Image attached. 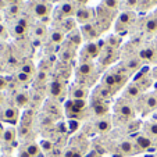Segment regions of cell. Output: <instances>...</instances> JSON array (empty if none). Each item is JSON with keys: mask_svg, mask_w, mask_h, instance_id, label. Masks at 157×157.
<instances>
[{"mask_svg": "<svg viewBox=\"0 0 157 157\" xmlns=\"http://www.w3.org/2000/svg\"><path fill=\"white\" fill-rule=\"evenodd\" d=\"M95 71V65H93V63L90 61H83L81 63V65L78 67V75L79 77H89V75L92 74V72Z\"/></svg>", "mask_w": 157, "mask_h": 157, "instance_id": "obj_10", "label": "cell"}, {"mask_svg": "<svg viewBox=\"0 0 157 157\" xmlns=\"http://www.w3.org/2000/svg\"><path fill=\"white\" fill-rule=\"evenodd\" d=\"M14 101H15V104H17L18 107H25L28 104V101H29V99H28L27 93L21 92V93H17V95H15Z\"/></svg>", "mask_w": 157, "mask_h": 157, "instance_id": "obj_19", "label": "cell"}, {"mask_svg": "<svg viewBox=\"0 0 157 157\" xmlns=\"http://www.w3.org/2000/svg\"><path fill=\"white\" fill-rule=\"evenodd\" d=\"M136 145H138V147L146 150V149H149L151 146V139L149 136H145V135H139L136 138Z\"/></svg>", "mask_w": 157, "mask_h": 157, "instance_id": "obj_15", "label": "cell"}, {"mask_svg": "<svg viewBox=\"0 0 157 157\" xmlns=\"http://www.w3.org/2000/svg\"><path fill=\"white\" fill-rule=\"evenodd\" d=\"M31 11H32V15H35L36 18H43L44 20V18L49 17V14H50L52 6L49 3H44V2H36V3L32 4Z\"/></svg>", "mask_w": 157, "mask_h": 157, "instance_id": "obj_2", "label": "cell"}, {"mask_svg": "<svg viewBox=\"0 0 157 157\" xmlns=\"http://www.w3.org/2000/svg\"><path fill=\"white\" fill-rule=\"evenodd\" d=\"M114 77H116V83L117 86H121L127 82V75H122L121 72H114Z\"/></svg>", "mask_w": 157, "mask_h": 157, "instance_id": "obj_35", "label": "cell"}, {"mask_svg": "<svg viewBox=\"0 0 157 157\" xmlns=\"http://www.w3.org/2000/svg\"><path fill=\"white\" fill-rule=\"evenodd\" d=\"M107 44H109V48L111 49H116L120 46V38H117V36H109V39H107Z\"/></svg>", "mask_w": 157, "mask_h": 157, "instance_id": "obj_33", "label": "cell"}, {"mask_svg": "<svg viewBox=\"0 0 157 157\" xmlns=\"http://www.w3.org/2000/svg\"><path fill=\"white\" fill-rule=\"evenodd\" d=\"M81 33H82V36L85 39H95V38H98L101 32L96 24L89 22V24H85L81 27Z\"/></svg>", "mask_w": 157, "mask_h": 157, "instance_id": "obj_4", "label": "cell"}, {"mask_svg": "<svg viewBox=\"0 0 157 157\" xmlns=\"http://www.w3.org/2000/svg\"><path fill=\"white\" fill-rule=\"evenodd\" d=\"M6 88H7V79L4 77H2V75H0V92H2V90H4Z\"/></svg>", "mask_w": 157, "mask_h": 157, "instance_id": "obj_41", "label": "cell"}, {"mask_svg": "<svg viewBox=\"0 0 157 157\" xmlns=\"http://www.w3.org/2000/svg\"><path fill=\"white\" fill-rule=\"evenodd\" d=\"M2 138H3V142H6V143L14 142V139H15V129H14V128H7V129H4Z\"/></svg>", "mask_w": 157, "mask_h": 157, "instance_id": "obj_18", "label": "cell"}, {"mask_svg": "<svg viewBox=\"0 0 157 157\" xmlns=\"http://www.w3.org/2000/svg\"><path fill=\"white\" fill-rule=\"evenodd\" d=\"M20 157H32L27 150H21L20 151Z\"/></svg>", "mask_w": 157, "mask_h": 157, "instance_id": "obj_45", "label": "cell"}, {"mask_svg": "<svg viewBox=\"0 0 157 157\" xmlns=\"http://www.w3.org/2000/svg\"><path fill=\"white\" fill-rule=\"evenodd\" d=\"M103 82H104V86H106V88H109V89H111V88H114V86H117V83H116V77H114V74H107L106 77H104Z\"/></svg>", "mask_w": 157, "mask_h": 157, "instance_id": "obj_24", "label": "cell"}, {"mask_svg": "<svg viewBox=\"0 0 157 157\" xmlns=\"http://www.w3.org/2000/svg\"><path fill=\"white\" fill-rule=\"evenodd\" d=\"M3 127H2V124H0V136H2V135H3Z\"/></svg>", "mask_w": 157, "mask_h": 157, "instance_id": "obj_50", "label": "cell"}, {"mask_svg": "<svg viewBox=\"0 0 157 157\" xmlns=\"http://www.w3.org/2000/svg\"><path fill=\"white\" fill-rule=\"evenodd\" d=\"M21 72H25V74H28V75H32L33 72H35V67H33V64H31V63H25V64L21 67Z\"/></svg>", "mask_w": 157, "mask_h": 157, "instance_id": "obj_34", "label": "cell"}, {"mask_svg": "<svg viewBox=\"0 0 157 157\" xmlns=\"http://www.w3.org/2000/svg\"><path fill=\"white\" fill-rule=\"evenodd\" d=\"M7 6L9 4H7L6 0H0V9H7Z\"/></svg>", "mask_w": 157, "mask_h": 157, "instance_id": "obj_47", "label": "cell"}, {"mask_svg": "<svg viewBox=\"0 0 157 157\" xmlns=\"http://www.w3.org/2000/svg\"><path fill=\"white\" fill-rule=\"evenodd\" d=\"M0 36H2V38H6V36H7V31H6V28H4L2 24H0Z\"/></svg>", "mask_w": 157, "mask_h": 157, "instance_id": "obj_43", "label": "cell"}, {"mask_svg": "<svg viewBox=\"0 0 157 157\" xmlns=\"http://www.w3.org/2000/svg\"><path fill=\"white\" fill-rule=\"evenodd\" d=\"M82 33H81V29H77L75 28L74 31H71V32L68 33V36H67V39H68V42L71 44H74V46H79L81 42H82Z\"/></svg>", "mask_w": 157, "mask_h": 157, "instance_id": "obj_12", "label": "cell"}, {"mask_svg": "<svg viewBox=\"0 0 157 157\" xmlns=\"http://www.w3.org/2000/svg\"><path fill=\"white\" fill-rule=\"evenodd\" d=\"M29 29V22H28V20L25 17H21L17 20V22L14 24V27H13V33L17 36H22L27 33V31Z\"/></svg>", "mask_w": 157, "mask_h": 157, "instance_id": "obj_5", "label": "cell"}, {"mask_svg": "<svg viewBox=\"0 0 157 157\" xmlns=\"http://www.w3.org/2000/svg\"><path fill=\"white\" fill-rule=\"evenodd\" d=\"M63 40H64V32H63L61 29H53L50 32V42L59 44V43H61Z\"/></svg>", "mask_w": 157, "mask_h": 157, "instance_id": "obj_17", "label": "cell"}, {"mask_svg": "<svg viewBox=\"0 0 157 157\" xmlns=\"http://www.w3.org/2000/svg\"><path fill=\"white\" fill-rule=\"evenodd\" d=\"M156 57V52L151 48H145L139 52V59L140 60H146V61H153Z\"/></svg>", "mask_w": 157, "mask_h": 157, "instance_id": "obj_13", "label": "cell"}, {"mask_svg": "<svg viewBox=\"0 0 157 157\" xmlns=\"http://www.w3.org/2000/svg\"><path fill=\"white\" fill-rule=\"evenodd\" d=\"M93 111H95L96 116H104L109 111V107L103 101H95L93 103Z\"/></svg>", "mask_w": 157, "mask_h": 157, "instance_id": "obj_16", "label": "cell"}, {"mask_svg": "<svg viewBox=\"0 0 157 157\" xmlns=\"http://www.w3.org/2000/svg\"><path fill=\"white\" fill-rule=\"evenodd\" d=\"M93 18H95V11H93V9H89V7H86V6H79L77 9V13H75V21L79 22L81 25L89 24Z\"/></svg>", "mask_w": 157, "mask_h": 157, "instance_id": "obj_1", "label": "cell"}, {"mask_svg": "<svg viewBox=\"0 0 157 157\" xmlns=\"http://www.w3.org/2000/svg\"><path fill=\"white\" fill-rule=\"evenodd\" d=\"M17 79L20 81V82H24V83H27L28 81L31 79V75H28V74H25V72H18L17 74Z\"/></svg>", "mask_w": 157, "mask_h": 157, "instance_id": "obj_36", "label": "cell"}, {"mask_svg": "<svg viewBox=\"0 0 157 157\" xmlns=\"http://www.w3.org/2000/svg\"><path fill=\"white\" fill-rule=\"evenodd\" d=\"M143 29L147 33L157 32V15H150L146 18V21L143 22Z\"/></svg>", "mask_w": 157, "mask_h": 157, "instance_id": "obj_11", "label": "cell"}, {"mask_svg": "<svg viewBox=\"0 0 157 157\" xmlns=\"http://www.w3.org/2000/svg\"><path fill=\"white\" fill-rule=\"evenodd\" d=\"M3 101H4V96H3V93L0 92V104H3Z\"/></svg>", "mask_w": 157, "mask_h": 157, "instance_id": "obj_49", "label": "cell"}, {"mask_svg": "<svg viewBox=\"0 0 157 157\" xmlns=\"http://www.w3.org/2000/svg\"><path fill=\"white\" fill-rule=\"evenodd\" d=\"M28 132H29V128H28V125H21V128H20V135H21V136H25V135H28Z\"/></svg>", "mask_w": 157, "mask_h": 157, "instance_id": "obj_40", "label": "cell"}, {"mask_svg": "<svg viewBox=\"0 0 157 157\" xmlns=\"http://www.w3.org/2000/svg\"><path fill=\"white\" fill-rule=\"evenodd\" d=\"M50 93H52V96H60L63 93V85H61V82H59V81H53L52 82V85H50Z\"/></svg>", "mask_w": 157, "mask_h": 157, "instance_id": "obj_20", "label": "cell"}, {"mask_svg": "<svg viewBox=\"0 0 157 157\" xmlns=\"http://www.w3.org/2000/svg\"><path fill=\"white\" fill-rule=\"evenodd\" d=\"M2 118L3 121L9 122V124H17L18 121V110L15 107H7L2 113Z\"/></svg>", "mask_w": 157, "mask_h": 157, "instance_id": "obj_6", "label": "cell"}, {"mask_svg": "<svg viewBox=\"0 0 157 157\" xmlns=\"http://www.w3.org/2000/svg\"><path fill=\"white\" fill-rule=\"evenodd\" d=\"M150 2H153V3H157V0H150Z\"/></svg>", "mask_w": 157, "mask_h": 157, "instance_id": "obj_52", "label": "cell"}, {"mask_svg": "<svg viewBox=\"0 0 157 157\" xmlns=\"http://www.w3.org/2000/svg\"><path fill=\"white\" fill-rule=\"evenodd\" d=\"M103 6L111 11H116L120 6V2L118 0H103Z\"/></svg>", "mask_w": 157, "mask_h": 157, "instance_id": "obj_28", "label": "cell"}, {"mask_svg": "<svg viewBox=\"0 0 157 157\" xmlns=\"http://www.w3.org/2000/svg\"><path fill=\"white\" fill-rule=\"evenodd\" d=\"M71 96H72V99H74V100H77V99H83V100H85L86 90L83 88H75L74 90H72Z\"/></svg>", "mask_w": 157, "mask_h": 157, "instance_id": "obj_26", "label": "cell"}, {"mask_svg": "<svg viewBox=\"0 0 157 157\" xmlns=\"http://www.w3.org/2000/svg\"><path fill=\"white\" fill-rule=\"evenodd\" d=\"M25 150H27L32 157H35V156H38V154H39V146L36 145V143H29V145L27 146V149H25Z\"/></svg>", "mask_w": 157, "mask_h": 157, "instance_id": "obj_30", "label": "cell"}, {"mask_svg": "<svg viewBox=\"0 0 157 157\" xmlns=\"http://www.w3.org/2000/svg\"><path fill=\"white\" fill-rule=\"evenodd\" d=\"M60 13H61L65 18H71V15H75V13H77L75 3L74 2H64V3L60 6Z\"/></svg>", "mask_w": 157, "mask_h": 157, "instance_id": "obj_9", "label": "cell"}, {"mask_svg": "<svg viewBox=\"0 0 157 157\" xmlns=\"http://www.w3.org/2000/svg\"><path fill=\"white\" fill-rule=\"evenodd\" d=\"M20 13V4H9L7 6V15L10 18H14Z\"/></svg>", "mask_w": 157, "mask_h": 157, "instance_id": "obj_25", "label": "cell"}, {"mask_svg": "<svg viewBox=\"0 0 157 157\" xmlns=\"http://www.w3.org/2000/svg\"><path fill=\"white\" fill-rule=\"evenodd\" d=\"M145 104L149 110L157 109V96L156 95H147L145 99Z\"/></svg>", "mask_w": 157, "mask_h": 157, "instance_id": "obj_21", "label": "cell"}, {"mask_svg": "<svg viewBox=\"0 0 157 157\" xmlns=\"http://www.w3.org/2000/svg\"><path fill=\"white\" fill-rule=\"evenodd\" d=\"M38 79L39 81H46V74H44L43 71H40L39 72V75H38Z\"/></svg>", "mask_w": 157, "mask_h": 157, "instance_id": "obj_44", "label": "cell"}, {"mask_svg": "<svg viewBox=\"0 0 157 157\" xmlns=\"http://www.w3.org/2000/svg\"><path fill=\"white\" fill-rule=\"evenodd\" d=\"M74 3L79 4V6H85V4L88 3V0H74Z\"/></svg>", "mask_w": 157, "mask_h": 157, "instance_id": "obj_46", "label": "cell"}, {"mask_svg": "<svg viewBox=\"0 0 157 157\" xmlns=\"http://www.w3.org/2000/svg\"><path fill=\"white\" fill-rule=\"evenodd\" d=\"M147 129H149V133H151V135L157 136V122H153V124H150L147 127Z\"/></svg>", "mask_w": 157, "mask_h": 157, "instance_id": "obj_39", "label": "cell"}, {"mask_svg": "<svg viewBox=\"0 0 157 157\" xmlns=\"http://www.w3.org/2000/svg\"><path fill=\"white\" fill-rule=\"evenodd\" d=\"M128 70H131V71H135V70H138L140 67V59H132L128 61L127 64Z\"/></svg>", "mask_w": 157, "mask_h": 157, "instance_id": "obj_29", "label": "cell"}, {"mask_svg": "<svg viewBox=\"0 0 157 157\" xmlns=\"http://www.w3.org/2000/svg\"><path fill=\"white\" fill-rule=\"evenodd\" d=\"M7 4H18L20 3V0H6Z\"/></svg>", "mask_w": 157, "mask_h": 157, "instance_id": "obj_48", "label": "cell"}, {"mask_svg": "<svg viewBox=\"0 0 157 157\" xmlns=\"http://www.w3.org/2000/svg\"><path fill=\"white\" fill-rule=\"evenodd\" d=\"M154 77L157 78V68H154Z\"/></svg>", "mask_w": 157, "mask_h": 157, "instance_id": "obj_51", "label": "cell"}, {"mask_svg": "<svg viewBox=\"0 0 157 157\" xmlns=\"http://www.w3.org/2000/svg\"><path fill=\"white\" fill-rule=\"evenodd\" d=\"M33 33H35L38 38H42V36L46 35V25H42V24H38L33 29Z\"/></svg>", "mask_w": 157, "mask_h": 157, "instance_id": "obj_31", "label": "cell"}, {"mask_svg": "<svg viewBox=\"0 0 157 157\" xmlns=\"http://www.w3.org/2000/svg\"><path fill=\"white\" fill-rule=\"evenodd\" d=\"M110 127H111V124H110L109 120H100V121H98V124H96V128H98V131H100V132H107V131L110 129Z\"/></svg>", "mask_w": 157, "mask_h": 157, "instance_id": "obj_27", "label": "cell"}, {"mask_svg": "<svg viewBox=\"0 0 157 157\" xmlns=\"http://www.w3.org/2000/svg\"><path fill=\"white\" fill-rule=\"evenodd\" d=\"M98 93H99V96H100V100H101V99H107V98H110V96H111V89L103 86V88H99Z\"/></svg>", "mask_w": 157, "mask_h": 157, "instance_id": "obj_32", "label": "cell"}, {"mask_svg": "<svg viewBox=\"0 0 157 157\" xmlns=\"http://www.w3.org/2000/svg\"><path fill=\"white\" fill-rule=\"evenodd\" d=\"M139 4V0H125V6L127 9H135Z\"/></svg>", "mask_w": 157, "mask_h": 157, "instance_id": "obj_38", "label": "cell"}, {"mask_svg": "<svg viewBox=\"0 0 157 157\" xmlns=\"http://www.w3.org/2000/svg\"><path fill=\"white\" fill-rule=\"evenodd\" d=\"M99 53H100V48L95 42H89L88 44H85V48L82 50V56L88 57V59H95L99 56Z\"/></svg>", "mask_w": 157, "mask_h": 157, "instance_id": "obj_7", "label": "cell"}, {"mask_svg": "<svg viewBox=\"0 0 157 157\" xmlns=\"http://www.w3.org/2000/svg\"><path fill=\"white\" fill-rule=\"evenodd\" d=\"M139 93H140V88L138 83H132V85H129L127 88V95L129 98H138Z\"/></svg>", "mask_w": 157, "mask_h": 157, "instance_id": "obj_22", "label": "cell"}, {"mask_svg": "<svg viewBox=\"0 0 157 157\" xmlns=\"http://www.w3.org/2000/svg\"><path fill=\"white\" fill-rule=\"evenodd\" d=\"M40 147L43 149L44 151H50L52 149H53V143H52L50 140H42V142H40Z\"/></svg>", "mask_w": 157, "mask_h": 157, "instance_id": "obj_37", "label": "cell"}, {"mask_svg": "<svg viewBox=\"0 0 157 157\" xmlns=\"http://www.w3.org/2000/svg\"><path fill=\"white\" fill-rule=\"evenodd\" d=\"M75 25H77V21L72 20V18H64V20L61 21V24H60V27H61V31H67V32H71V31L75 29Z\"/></svg>", "mask_w": 157, "mask_h": 157, "instance_id": "obj_14", "label": "cell"}, {"mask_svg": "<svg viewBox=\"0 0 157 157\" xmlns=\"http://www.w3.org/2000/svg\"><path fill=\"white\" fill-rule=\"evenodd\" d=\"M116 110L120 113V116L125 117V118H131V117L135 116V110H133V107L128 103H122V101H120L118 106L116 107Z\"/></svg>", "mask_w": 157, "mask_h": 157, "instance_id": "obj_8", "label": "cell"}, {"mask_svg": "<svg viewBox=\"0 0 157 157\" xmlns=\"http://www.w3.org/2000/svg\"><path fill=\"white\" fill-rule=\"evenodd\" d=\"M135 20V13L133 11H124L118 15L116 21V29L117 31H122L125 28H128Z\"/></svg>", "mask_w": 157, "mask_h": 157, "instance_id": "obj_3", "label": "cell"}, {"mask_svg": "<svg viewBox=\"0 0 157 157\" xmlns=\"http://www.w3.org/2000/svg\"><path fill=\"white\" fill-rule=\"evenodd\" d=\"M156 15H157V11H156Z\"/></svg>", "mask_w": 157, "mask_h": 157, "instance_id": "obj_53", "label": "cell"}, {"mask_svg": "<svg viewBox=\"0 0 157 157\" xmlns=\"http://www.w3.org/2000/svg\"><path fill=\"white\" fill-rule=\"evenodd\" d=\"M120 150L124 154H131L133 151V143L129 140H124V142L120 143Z\"/></svg>", "mask_w": 157, "mask_h": 157, "instance_id": "obj_23", "label": "cell"}, {"mask_svg": "<svg viewBox=\"0 0 157 157\" xmlns=\"http://www.w3.org/2000/svg\"><path fill=\"white\" fill-rule=\"evenodd\" d=\"M65 157H81V153L77 150H68L65 153Z\"/></svg>", "mask_w": 157, "mask_h": 157, "instance_id": "obj_42", "label": "cell"}]
</instances>
